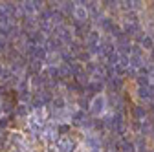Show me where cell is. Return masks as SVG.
Masks as SVG:
<instances>
[{
    "label": "cell",
    "mask_w": 154,
    "mask_h": 152,
    "mask_svg": "<svg viewBox=\"0 0 154 152\" xmlns=\"http://www.w3.org/2000/svg\"><path fill=\"white\" fill-rule=\"evenodd\" d=\"M108 110V96L106 93H99L90 101V116L95 117H103L105 112Z\"/></svg>",
    "instance_id": "cell-1"
},
{
    "label": "cell",
    "mask_w": 154,
    "mask_h": 152,
    "mask_svg": "<svg viewBox=\"0 0 154 152\" xmlns=\"http://www.w3.org/2000/svg\"><path fill=\"white\" fill-rule=\"evenodd\" d=\"M55 148H57V152H75L77 143H75V139L64 136V138H59V141L55 143Z\"/></svg>",
    "instance_id": "cell-2"
},
{
    "label": "cell",
    "mask_w": 154,
    "mask_h": 152,
    "mask_svg": "<svg viewBox=\"0 0 154 152\" xmlns=\"http://www.w3.org/2000/svg\"><path fill=\"white\" fill-rule=\"evenodd\" d=\"M149 116V110L143 105H134L132 106V119L134 121H145Z\"/></svg>",
    "instance_id": "cell-3"
},
{
    "label": "cell",
    "mask_w": 154,
    "mask_h": 152,
    "mask_svg": "<svg viewBox=\"0 0 154 152\" xmlns=\"http://www.w3.org/2000/svg\"><path fill=\"white\" fill-rule=\"evenodd\" d=\"M119 145V152H136V145H134V139L130 138H123L118 141Z\"/></svg>",
    "instance_id": "cell-4"
},
{
    "label": "cell",
    "mask_w": 154,
    "mask_h": 152,
    "mask_svg": "<svg viewBox=\"0 0 154 152\" xmlns=\"http://www.w3.org/2000/svg\"><path fill=\"white\" fill-rule=\"evenodd\" d=\"M66 108H68V103H66L64 96H57V97L53 99V103H51V112H63V110H66Z\"/></svg>",
    "instance_id": "cell-5"
},
{
    "label": "cell",
    "mask_w": 154,
    "mask_h": 152,
    "mask_svg": "<svg viewBox=\"0 0 154 152\" xmlns=\"http://www.w3.org/2000/svg\"><path fill=\"white\" fill-rule=\"evenodd\" d=\"M75 8H77V4H75V2H61V6H59V11H61L64 17H72V18H73Z\"/></svg>",
    "instance_id": "cell-6"
},
{
    "label": "cell",
    "mask_w": 154,
    "mask_h": 152,
    "mask_svg": "<svg viewBox=\"0 0 154 152\" xmlns=\"http://www.w3.org/2000/svg\"><path fill=\"white\" fill-rule=\"evenodd\" d=\"M31 114H33V108H31V105H18L17 108H15V116H18V117H29L31 116Z\"/></svg>",
    "instance_id": "cell-7"
},
{
    "label": "cell",
    "mask_w": 154,
    "mask_h": 152,
    "mask_svg": "<svg viewBox=\"0 0 154 152\" xmlns=\"http://www.w3.org/2000/svg\"><path fill=\"white\" fill-rule=\"evenodd\" d=\"M59 73H61V79H72V70L68 64H61L59 66Z\"/></svg>",
    "instance_id": "cell-8"
},
{
    "label": "cell",
    "mask_w": 154,
    "mask_h": 152,
    "mask_svg": "<svg viewBox=\"0 0 154 152\" xmlns=\"http://www.w3.org/2000/svg\"><path fill=\"white\" fill-rule=\"evenodd\" d=\"M68 130H70V123H59L57 125V134H59L61 138H64L68 134Z\"/></svg>",
    "instance_id": "cell-9"
},
{
    "label": "cell",
    "mask_w": 154,
    "mask_h": 152,
    "mask_svg": "<svg viewBox=\"0 0 154 152\" xmlns=\"http://www.w3.org/2000/svg\"><path fill=\"white\" fill-rule=\"evenodd\" d=\"M8 125H9V117L8 116H2V117H0V130H6Z\"/></svg>",
    "instance_id": "cell-10"
},
{
    "label": "cell",
    "mask_w": 154,
    "mask_h": 152,
    "mask_svg": "<svg viewBox=\"0 0 154 152\" xmlns=\"http://www.w3.org/2000/svg\"><path fill=\"white\" fill-rule=\"evenodd\" d=\"M8 51V42L4 39H0V53H6Z\"/></svg>",
    "instance_id": "cell-11"
},
{
    "label": "cell",
    "mask_w": 154,
    "mask_h": 152,
    "mask_svg": "<svg viewBox=\"0 0 154 152\" xmlns=\"http://www.w3.org/2000/svg\"><path fill=\"white\" fill-rule=\"evenodd\" d=\"M4 70H6V68L2 66V62H0V77H2V73H4Z\"/></svg>",
    "instance_id": "cell-12"
},
{
    "label": "cell",
    "mask_w": 154,
    "mask_h": 152,
    "mask_svg": "<svg viewBox=\"0 0 154 152\" xmlns=\"http://www.w3.org/2000/svg\"><path fill=\"white\" fill-rule=\"evenodd\" d=\"M0 134H2V130H0ZM0 139H2V136H0Z\"/></svg>",
    "instance_id": "cell-13"
},
{
    "label": "cell",
    "mask_w": 154,
    "mask_h": 152,
    "mask_svg": "<svg viewBox=\"0 0 154 152\" xmlns=\"http://www.w3.org/2000/svg\"><path fill=\"white\" fill-rule=\"evenodd\" d=\"M150 35H152V33H150Z\"/></svg>",
    "instance_id": "cell-14"
}]
</instances>
